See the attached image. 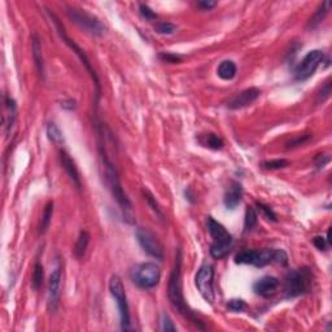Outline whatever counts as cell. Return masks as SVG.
Wrapping results in <instances>:
<instances>
[{"instance_id":"1","label":"cell","mask_w":332,"mask_h":332,"mask_svg":"<svg viewBox=\"0 0 332 332\" xmlns=\"http://www.w3.org/2000/svg\"><path fill=\"white\" fill-rule=\"evenodd\" d=\"M99 158H100V172H102V179L104 182V185L107 186L114 200L117 201L120 209L122 210L125 221L127 223H131V225L135 223L131 201L123 191L117 168L112 162L103 144H99Z\"/></svg>"},{"instance_id":"2","label":"cell","mask_w":332,"mask_h":332,"mask_svg":"<svg viewBox=\"0 0 332 332\" xmlns=\"http://www.w3.org/2000/svg\"><path fill=\"white\" fill-rule=\"evenodd\" d=\"M168 297H169L173 308L176 309L179 314H182L186 319L191 320L199 329H205L201 319L188 306L185 300V296H183V288H182V252L179 249L177 251L176 264H174V269H173L169 278Z\"/></svg>"},{"instance_id":"3","label":"cell","mask_w":332,"mask_h":332,"mask_svg":"<svg viewBox=\"0 0 332 332\" xmlns=\"http://www.w3.org/2000/svg\"><path fill=\"white\" fill-rule=\"evenodd\" d=\"M235 262L240 265H253L256 268H265L268 265L278 264L286 266L288 255L283 249H262V251H243L235 256Z\"/></svg>"},{"instance_id":"4","label":"cell","mask_w":332,"mask_h":332,"mask_svg":"<svg viewBox=\"0 0 332 332\" xmlns=\"http://www.w3.org/2000/svg\"><path fill=\"white\" fill-rule=\"evenodd\" d=\"M208 231L213 239L210 244V256L215 260H221L230 253L234 239L232 235L225 228V226L215 221L213 217L208 218Z\"/></svg>"},{"instance_id":"5","label":"cell","mask_w":332,"mask_h":332,"mask_svg":"<svg viewBox=\"0 0 332 332\" xmlns=\"http://www.w3.org/2000/svg\"><path fill=\"white\" fill-rule=\"evenodd\" d=\"M314 277L309 269H293L289 270L284 277V292L287 297L305 295L313 287Z\"/></svg>"},{"instance_id":"6","label":"cell","mask_w":332,"mask_h":332,"mask_svg":"<svg viewBox=\"0 0 332 332\" xmlns=\"http://www.w3.org/2000/svg\"><path fill=\"white\" fill-rule=\"evenodd\" d=\"M48 16L51 17V20L53 21V24H55L56 29H57V33H59V35L61 37L62 42H64L66 46L69 47V48L73 49V52L75 53V55L79 57V60L82 61V64L85 65V68L87 69V71L90 73V75H91V78L94 79V83H95L96 86V104H98L99 99H100V95H102V86H100V80H99V77L98 74L95 73V70L93 69V66H91V62H90L89 57H87V55L85 53V51H83L82 48H80L79 46H78L75 42H74L73 39H70V38L68 37V34H66V31H65V28L64 25L60 22V20L56 17L55 13L52 12H48Z\"/></svg>"},{"instance_id":"7","label":"cell","mask_w":332,"mask_h":332,"mask_svg":"<svg viewBox=\"0 0 332 332\" xmlns=\"http://www.w3.org/2000/svg\"><path fill=\"white\" fill-rule=\"evenodd\" d=\"M66 16L78 25L82 30H85L89 34L94 35V37H102L105 33L107 28L96 16L91 15L87 11L82 10V8H77V7H66Z\"/></svg>"},{"instance_id":"8","label":"cell","mask_w":332,"mask_h":332,"mask_svg":"<svg viewBox=\"0 0 332 332\" xmlns=\"http://www.w3.org/2000/svg\"><path fill=\"white\" fill-rule=\"evenodd\" d=\"M109 291L112 296L117 302L118 310H120V319H121V329L122 331H129L131 328V318H130V309L129 302H127L126 292L123 287L122 279L118 275H113L109 280Z\"/></svg>"},{"instance_id":"9","label":"cell","mask_w":332,"mask_h":332,"mask_svg":"<svg viewBox=\"0 0 332 332\" xmlns=\"http://www.w3.org/2000/svg\"><path fill=\"white\" fill-rule=\"evenodd\" d=\"M131 279L136 286L143 289L154 288L161 279L160 268L154 262L136 265L131 271Z\"/></svg>"},{"instance_id":"10","label":"cell","mask_w":332,"mask_h":332,"mask_svg":"<svg viewBox=\"0 0 332 332\" xmlns=\"http://www.w3.org/2000/svg\"><path fill=\"white\" fill-rule=\"evenodd\" d=\"M323 59H324V53L320 49H313V51L306 53V56L296 68L295 79L298 80V82H304V80L309 79L319 68V65L323 62Z\"/></svg>"},{"instance_id":"11","label":"cell","mask_w":332,"mask_h":332,"mask_svg":"<svg viewBox=\"0 0 332 332\" xmlns=\"http://www.w3.org/2000/svg\"><path fill=\"white\" fill-rule=\"evenodd\" d=\"M213 278H214V269L210 265H203L196 274L195 283L200 295L206 302L213 304L214 301V288H213Z\"/></svg>"},{"instance_id":"12","label":"cell","mask_w":332,"mask_h":332,"mask_svg":"<svg viewBox=\"0 0 332 332\" xmlns=\"http://www.w3.org/2000/svg\"><path fill=\"white\" fill-rule=\"evenodd\" d=\"M135 235L138 243L140 244V246H142L145 253H148V255L153 257V259L162 261L163 248L152 231H149L148 228L144 227H139L138 230H136Z\"/></svg>"},{"instance_id":"13","label":"cell","mask_w":332,"mask_h":332,"mask_svg":"<svg viewBox=\"0 0 332 332\" xmlns=\"http://www.w3.org/2000/svg\"><path fill=\"white\" fill-rule=\"evenodd\" d=\"M61 268L56 266L49 277L48 284V310L55 313L59 308L60 296H61Z\"/></svg>"},{"instance_id":"14","label":"cell","mask_w":332,"mask_h":332,"mask_svg":"<svg viewBox=\"0 0 332 332\" xmlns=\"http://www.w3.org/2000/svg\"><path fill=\"white\" fill-rule=\"evenodd\" d=\"M260 96H261V90L257 89V87H249V89L240 91L232 99H230V102L227 103V107L228 109L237 111V109H241V108H245L248 105L253 104Z\"/></svg>"},{"instance_id":"15","label":"cell","mask_w":332,"mask_h":332,"mask_svg":"<svg viewBox=\"0 0 332 332\" xmlns=\"http://www.w3.org/2000/svg\"><path fill=\"white\" fill-rule=\"evenodd\" d=\"M60 162H61L62 169L65 170L66 176H68L69 179L73 182L74 187L77 188L78 191L82 190V182H80L79 172H78L77 165H75L74 160L70 157V154H69L66 151H64V149L60 151Z\"/></svg>"},{"instance_id":"16","label":"cell","mask_w":332,"mask_h":332,"mask_svg":"<svg viewBox=\"0 0 332 332\" xmlns=\"http://www.w3.org/2000/svg\"><path fill=\"white\" fill-rule=\"evenodd\" d=\"M278 287H279V280L278 278L271 277V275H266L262 277L253 284V291L256 295L261 296L264 298H269L277 293Z\"/></svg>"},{"instance_id":"17","label":"cell","mask_w":332,"mask_h":332,"mask_svg":"<svg viewBox=\"0 0 332 332\" xmlns=\"http://www.w3.org/2000/svg\"><path fill=\"white\" fill-rule=\"evenodd\" d=\"M241 199H243V187H241L239 182L232 181L225 192L223 204H225L227 209L234 210L236 209L237 205L241 203Z\"/></svg>"},{"instance_id":"18","label":"cell","mask_w":332,"mask_h":332,"mask_svg":"<svg viewBox=\"0 0 332 332\" xmlns=\"http://www.w3.org/2000/svg\"><path fill=\"white\" fill-rule=\"evenodd\" d=\"M199 142L204 147L209 148V149H214V151H218L222 149L225 143H223V139L219 135L214 134V132H206V134H201L199 136Z\"/></svg>"},{"instance_id":"19","label":"cell","mask_w":332,"mask_h":332,"mask_svg":"<svg viewBox=\"0 0 332 332\" xmlns=\"http://www.w3.org/2000/svg\"><path fill=\"white\" fill-rule=\"evenodd\" d=\"M236 65L234 61L231 60H225L219 64L218 69H217V74L218 77L223 80H231L234 79L235 75H236Z\"/></svg>"},{"instance_id":"20","label":"cell","mask_w":332,"mask_h":332,"mask_svg":"<svg viewBox=\"0 0 332 332\" xmlns=\"http://www.w3.org/2000/svg\"><path fill=\"white\" fill-rule=\"evenodd\" d=\"M6 108L7 111H8V116H6L4 118L8 117V120L4 121V127H6L7 134H10V131L12 130L13 125L16 122V112H17V105H16V102L13 100L12 98L10 96H6Z\"/></svg>"},{"instance_id":"21","label":"cell","mask_w":332,"mask_h":332,"mask_svg":"<svg viewBox=\"0 0 332 332\" xmlns=\"http://www.w3.org/2000/svg\"><path fill=\"white\" fill-rule=\"evenodd\" d=\"M33 59H34L35 65H37V69L39 71V74L44 75V64H43V57H42V46H40V40L38 38V35L33 37Z\"/></svg>"},{"instance_id":"22","label":"cell","mask_w":332,"mask_h":332,"mask_svg":"<svg viewBox=\"0 0 332 332\" xmlns=\"http://www.w3.org/2000/svg\"><path fill=\"white\" fill-rule=\"evenodd\" d=\"M90 243V234L87 231H80L79 236L77 239V243L74 246V255L77 259H82L85 253H86V249L89 246Z\"/></svg>"},{"instance_id":"23","label":"cell","mask_w":332,"mask_h":332,"mask_svg":"<svg viewBox=\"0 0 332 332\" xmlns=\"http://www.w3.org/2000/svg\"><path fill=\"white\" fill-rule=\"evenodd\" d=\"M46 132H47V138H48V140L51 143H53V144L61 145L62 143H64V136H62L61 130L59 129V126H57L56 123L49 122L48 125H47Z\"/></svg>"},{"instance_id":"24","label":"cell","mask_w":332,"mask_h":332,"mask_svg":"<svg viewBox=\"0 0 332 332\" xmlns=\"http://www.w3.org/2000/svg\"><path fill=\"white\" fill-rule=\"evenodd\" d=\"M257 222H259V215L256 213L255 208H252V206L246 208L245 218H244V234L251 232L256 227Z\"/></svg>"},{"instance_id":"25","label":"cell","mask_w":332,"mask_h":332,"mask_svg":"<svg viewBox=\"0 0 332 332\" xmlns=\"http://www.w3.org/2000/svg\"><path fill=\"white\" fill-rule=\"evenodd\" d=\"M53 215V201L47 203L46 208L43 210V215H42V221H40V234H46L48 230L51 221H52Z\"/></svg>"},{"instance_id":"26","label":"cell","mask_w":332,"mask_h":332,"mask_svg":"<svg viewBox=\"0 0 332 332\" xmlns=\"http://www.w3.org/2000/svg\"><path fill=\"white\" fill-rule=\"evenodd\" d=\"M44 280V268L40 262H37L34 266V271H33V277H31V287L38 291L42 287Z\"/></svg>"},{"instance_id":"27","label":"cell","mask_w":332,"mask_h":332,"mask_svg":"<svg viewBox=\"0 0 332 332\" xmlns=\"http://www.w3.org/2000/svg\"><path fill=\"white\" fill-rule=\"evenodd\" d=\"M329 6H331V3H329V2H324V3H323L322 6L319 7V10H318L317 12H315V15H314L313 17H311V20H310V22H309L308 28L313 29V28H315V26H317L318 24H320V21H322V20L324 19V17H326L327 13H328Z\"/></svg>"},{"instance_id":"28","label":"cell","mask_w":332,"mask_h":332,"mask_svg":"<svg viewBox=\"0 0 332 332\" xmlns=\"http://www.w3.org/2000/svg\"><path fill=\"white\" fill-rule=\"evenodd\" d=\"M177 25L172 24V22H166V21H162V22H157L156 25H154V30H156L157 34H161V35H172L174 34L177 31Z\"/></svg>"},{"instance_id":"29","label":"cell","mask_w":332,"mask_h":332,"mask_svg":"<svg viewBox=\"0 0 332 332\" xmlns=\"http://www.w3.org/2000/svg\"><path fill=\"white\" fill-rule=\"evenodd\" d=\"M143 195H144V199H145V201H147L148 205L151 206V209L153 210L154 213H156V215H158V217L162 219L163 218V213H162V210H161L160 205L157 204V201H156V199L153 197V195H152L148 190H145V188L143 190Z\"/></svg>"},{"instance_id":"30","label":"cell","mask_w":332,"mask_h":332,"mask_svg":"<svg viewBox=\"0 0 332 332\" xmlns=\"http://www.w3.org/2000/svg\"><path fill=\"white\" fill-rule=\"evenodd\" d=\"M288 161L284 160V158H278V160L265 161V162H262V166H264V169L266 170H279L288 166Z\"/></svg>"},{"instance_id":"31","label":"cell","mask_w":332,"mask_h":332,"mask_svg":"<svg viewBox=\"0 0 332 332\" xmlns=\"http://www.w3.org/2000/svg\"><path fill=\"white\" fill-rule=\"evenodd\" d=\"M256 206H257V209L262 213L265 218L269 219V221L277 222V214H275V212L271 209L270 206L265 205L264 203H256Z\"/></svg>"},{"instance_id":"32","label":"cell","mask_w":332,"mask_h":332,"mask_svg":"<svg viewBox=\"0 0 332 332\" xmlns=\"http://www.w3.org/2000/svg\"><path fill=\"white\" fill-rule=\"evenodd\" d=\"M139 12H140L143 19H145L147 21H153V20L157 19V15L154 13V11L152 10L151 7L147 6V4H139Z\"/></svg>"},{"instance_id":"33","label":"cell","mask_w":332,"mask_h":332,"mask_svg":"<svg viewBox=\"0 0 332 332\" xmlns=\"http://www.w3.org/2000/svg\"><path fill=\"white\" fill-rule=\"evenodd\" d=\"M246 308V304L244 300L241 298H232L227 302V309L231 311H235V313H239V311H243Z\"/></svg>"},{"instance_id":"34","label":"cell","mask_w":332,"mask_h":332,"mask_svg":"<svg viewBox=\"0 0 332 332\" xmlns=\"http://www.w3.org/2000/svg\"><path fill=\"white\" fill-rule=\"evenodd\" d=\"M310 139H311L310 134H306V135H298L296 136L295 139H292V140H289V142L287 143V148H293V147H298V145H302L306 142H309Z\"/></svg>"},{"instance_id":"35","label":"cell","mask_w":332,"mask_h":332,"mask_svg":"<svg viewBox=\"0 0 332 332\" xmlns=\"http://www.w3.org/2000/svg\"><path fill=\"white\" fill-rule=\"evenodd\" d=\"M161 329L162 331H172V332H176L177 328L176 326H174V323H173V320L170 319L169 315H166V314H162V318H161Z\"/></svg>"},{"instance_id":"36","label":"cell","mask_w":332,"mask_h":332,"mask_svg":"<svg viewBox=\"0 0 332 332\" xmlns=\"http://www.w3.org/2000/svg\"><path fill=\"white\" fill-rule=\"evenodd\" d=\"M161 60H162L163 62H169V64H177V62H181L182 61V57L178 55H173V53H169V52H162L160 53V56H158Z\"/></svg>"},{"instance_id":"37","label":"cell","mask_w":332,"mask_h":332,"mask_svg":"<svg viewBox=\"0 0 332 332\" xmlns=\"http://www.w3.org/2000/svg\"><path fill=\"white\" fill-rule=\"evenodd\" d=\"M313 244L315 246H317L319 251H327V248L329 246V241L327 240V237H323V236H315L313 239Z\"/></svg>"},{"instance_id":"38","label":"cell","mask_w":332,"mask_h":332,"mask_svg":"<svg viewBox=\"0 0 332 332\" xmlns=\"http://www.w3.org/2000/svg\"><path fill=\"white\" fill-rule=\"evenodd\" d=\"M215 6H217V2H213V0H201V2L197 3V7L203 11H210Z\"/></svg>"},{"instance_id":"39","label":"cell","mask_w":332,"mask_h":332,"mask_svg":"<svg viewBox=\"0 0 332 332\" xmlns=\"http://www.w3.org/2000/svg\"><path fill=\"white\" fill-rule=\"evenodd\" d=\"M328 162H329V157L327 156V154H318V156L315 157V165H317L318 169L323 168V166Z\"/></svg>"},{"instance_id":"40","label":"cell","mask_w":332,"mask_h":332,"mask_svg":"<svg viewBox=\"0 0 332 332\" xmlns=\"http://www.w3.org/2000/svg\"><path fill=\"white\" fill-rule=\"evenodd\" d=\"M61 108H64L66 111H74V109L77 108V103H75V100H73V99H69L66 102L61 103Z\"/></svg>"}]
</instances>
